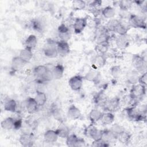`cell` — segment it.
Wrapping results in <instances>:
<instances>
[{"label":"cell","instance_id":"obj_1","mask_svg":"<svg viewBox=\"0 0 147 147\" xmlns=\"http://www.w3.org/2000/svg\"><path fill=\"white\" fill-rule=\"evenodd\" d=\"M33 74L37 80L39 82H44L51 80L52 78L51 71L44 65L36 66L33 70Z\"/></svg>","mask_w":147,"mask_h":147},{"label":"cell","instance_id":"obj_2","mask_svg":"<svg viewBox=\"0 0 147 147\" xmlns=\"http://www.w3.org/2000/svg\"><path fill=\"white\" fill-rule=\"evenodd\" d=\"M126 111L128 117L132 120L139 121L145 119L146 113L141 111L140 109H137L136 106L127 107L126 108Z\"/></svg>","mask_w":147,"mask_h":147},{"label":"cell","instance_id":"obj_3","mask_svg":"<svg viewBox=\"0 0 147 147\" xmlns=\"http://www.w3.org/2000/svg\"><path fill=\"white\" fill-rule=\"evenodd\" d=\"M84 134L93 140V141H96L102 138L103 130L98 129L94 123H91L84 130Z\"/></svg>","mask_w":147,"mask_h":147},{"label":"cell","instance_id":"obj_4","mask_svg":"<svg viewBox=\"0 0 147 147\" xmlns=\"http://www.w3.org/2000/svg\"><path fill=\"white\" fill-rule=\"evenodd\" d=\"M145 94L146 86L139 83H137L132 85L129 95L133 99L137 100L144 96Z\"/></svg>","mask_w":147,"mask_h":147},{"label":"cell","instance_id":"obj_5","mask_svg":"<svg viewBox=\"0 0 147 147\" xmlns=\"http://www.w3.org/2000/svg\"><path fill=\"white\" fill-rule=\"evenodd\" d=\"M131 64L135 70L138 72H144L146 67V60L139 55H133L131 59Z\"/></svg>","mask_w":147,"mask_h":147},{"label":"cell","instance_id":"obj_6","mask_svg":"<svg viewBox=\"0 0 147 147\" xmlns=\"http://www.w3.org/2000/svg\"><path fill=\"white\" fill-rule=\"evenodd\" d=\"M43 51L44 55L47 57L51 59L56 57L59 55L57 50L56 42H54L51 40L48 41L44 46Z\"/></svg>","mask_w":147,"mask_h":147},{"label":"cell","instance_id":"obj_7","mask_svg":"<svg viewBox=\"0 0 147 147\" xmlns=\"http://www.w3.org/2000/svg\"><path fill=\"white\" fill-rule=\"evenodd\" d=\"M129 24L134 28L145 29L146 24L142 17L136 14H130L129 17Z\"/></svg>","mask_w":147,"mask_h":147},{"label":"cell","instance_id":"obj_8","mask_svg":"<svg viewBox=\"0 0 147 147\" xmlns=\"http://www.w3.org/2000/svg\"><path fill=\"white\" fill-rule=\"evenodd\" d=\"M19 142L24 147H31L34 143V136L32 132L22 133L20 136Z\"/></svg>","mask_w":147,"mask_h":147},{"label":"cell","instance_id":"obj_9","mask_svg":"<svg viewBox=\"0 0 147 147\" xmlns=\"http://www.w3.org/2000/svg\"><path fill=\"white\" fill-rule=\"evenodd\" d=\"M66 144L69 147H79L85 145V141L83 139L78 137L76 134H69L66 138Z\"/></svg>","mask_w":147,"mask_h":147},{"label":"cell","instance_id":"obj_10","mask_svg":"<svg viewBox=\"0 0 147 147\" xmlns=\"http://www.w3.org/2000/svg\"><path fill=\"white\" fill-rule=\"evenodd\" d=\"M120 105V98H118V96H115L111 98L110 100H108L103 109L107 111L113 113L114 111H117L119 109Z\"/></svg>","mask_w":147,"mask_h":147},{"label":"cell","instance_id":"obj_11","mask_svg":"<svg viewBox=\"0 0 147 147\" xmlns=\"http://www.w3.org/2000/svg\"><path fill=\"white\" fill-rule=\"evenodd\" d=\"M88 24L87 17L76 18L73 24V29L75 34L81 33Z\"/></svg>","mask_w":147,"mask_h":147},{"label":"cell","instance_id":"obj_12","mask_svg":"<svg viewBox=\"0 0 147 147\" xmlns=\"http://www.w3.org/2000/svg\"><path fill=\"white\" fill-rule=\"evenodd\" d=\"M83 77L80 75L72 76L68 80V84L73 91H79L83 86Z\"/></svg>","mask_w":147,"mask_h":147},{"label":"cell","instance_id":"obj_13","mask_svg":"<svg viewBox=\"0 0 147 147\" xmlns=\"http://www.w3.org/2000/svg\"><path fill=\"white\" fill-rule=\"evenodd\" d=\"M56 47L58 55L61 57L67 56L70 52V47L68 41L60 40L56 42Z\"/></svg>","mask_w":147,"mask_h":147},{"label":"cell","instance_id":"obj_14","mask_svg":"<svg viewBox=\"0 0 147 147\" xmlns=\"http://www.w3.org/2000/svg\"><path fill=\"white\" fill-rule=\"evenodd\" d=\"M58 36L60 40L66 41L68 40L71 37V33L69 28L64 24H60L57 29Z\"/></svg>","mask_w":147,"mask_h":147},{"label":"cell","instance_id":"obj_15","mask_svg":"<svg viewBox=\"0 0 147 147\" xmlns=\"http://www.w3.org/2000/svg\"><path fill=\"white\" fill-rule=\"evenodd\" d=\"M25 106L27 112L29 114H33L35 113L39 107L36 101L35 100L34 98L32 97H28L26 99L25 102Z\"/></svg>","mask_w":147,"mask_h":147},{"label":"cell","instance_id":"obj_16","mask_svg":"<svg viewBox=\"0 0 147 147\" xmlns=\"http://www.w3.org/2000/svg\"><path fill=\"white\" fill-rule=\"evenodd\" d=\"M84 79L94 83H98L100 78V72L96 69H90L84 76Z\"/></svg>","mask_w":147,"mask_h":147},{"label":"cell","instance_id":"obj_17","mask_svg":"<svg viewBox=\"0 0 147 147\" xmlns=\"http://www.w3.org/2000/svg\"><path fill=\"white\" fill-rule=\"evenodd\" d=\"M105 55L98 54L92 60V67L94 69H98L104 67L106 63V57Z\"/></svg>","mask_w":147,"mask_h":147},{"label":"cell","instance_id":"obj_18","mask_svg":"<svg viewBox=\"0 0 147 147\" xmlns=\"http://www.w3.org/2000/svg\"><path fill=\"white\" fill-rule=\"evenodd\" d=\"M67 114L68 117L72 120L79 119L82 117V113L80 109L75 105H71L68 107Z\"/></svg>","mask_w":147,"mask_h":147},{"label":"cell","instance_id":"obj_19","mask_svg":"<svg viewBox=\"0 0 147 147\" xmlns=\"http://www.w3.org/2000/svg\"><path fill=\"white\" fill-rule=\"evenodd\" d=\"M129 40L127 34L118 35L115 38V43L117 47L120 49H125L129 45Z\"/></svg>","mask_w":147,"mask_h":147},{"label":"cell","instance_id":"obj_20","mask_svg":"<svg viewBox=\"0 0 147 147\" xmlns=\"http://www.w3.org/2000/svg\"><path fill=\"white\" fill-rule=\"evenodd\" d=\"M94 103L98 106L104 108L106 102L108 100L107 95L103 91H100L97 93L94 98Z\"/></svg>","mask_w":147,"mask_h":147},{"label":"cell","instance_id":"obj_21","mask_svg":"<svg viewBox=\"0 0 147 147\" xmlns=\"http://www.w3.org/2000/svg\"><path fill=\"white\" fill-rule=\"evenodd\" d=\"M64 72V67L62 64H57L55 65L51 70L53 79H60L63 76Z\"/></svg>","mask_w":147,"mask_h":147},{"label":"cell","instance_id":"obj_22","mask_svg":"<svg viewBox=\"0 0 147 147\" xmlns=\"http://www.w3.org/2000/svg\"><path fill=\"white\" fill-rule=\"evenodd\" d=\"M58 135L56 130H48L44 134V140L48 143L56 142L58 139Z\"/></svg>","mask_w":147,"mask_h":147},{"label":"cell","instance_id":"obj_23","mask_svg":"<svg viewBox=\"0 0 147 147\" xmlns=\"http://www.w3.org/2000/svg\"><path fill=\"white\" fill-rule=\"evenodd\" d=\"M103 113L98 109H92L88 114V118L91 123H95L100 121L102 116Z\"/></svg>","mask_w":147,"mask_h":147},{"label":"cell","instance_id":"obj_24","mask_svg":"<svg viewBox=\"0 0 147 147\" xmlns=\"http://www.w3.org/2000/svg\"><path fill=\"white\" fill-rule=\"evenodd\" d=\"M101 139L106 143L110 144V143H113L117 140V136H115L110 129H105L103 130V134Z\"/></svg>","mask_w":147,"mask_h":147},{"label":"cell","instance_id":"obj_25","mask_svg":"<svg viewBox=\"0 0 147 147\" xmlns=\"http://www.w3.org/2000/svg\"><path fill=\"white\" fill-rule=\"evenodd\" d=\"M37 44V38L34 34L29 35L25 41V45L26 48L30 50L34 49Z\"/></svg>","mask_w":147,"mask_h":147},{"label":"cell","instance_id":"obj_26","mask_svg":"<svg viewBox=\"0 0 147 147\" xmlns=\"http://www.w3.org/2000/svg\"><path fill=\"white\" fill-rule=\"evenodd\" d=\"M27 64L19 56L14 57L11 60V68L14 70H19Z\"/></svg>","mask_w":147,"mask_h":147},{"label":"cell","instance_id":"obj_27","mask_svg":"<svg viewBox=\"0 0 147 147\" xmlns=\"http://www.w3.org/2000/svg\"><path fill=\"white\" fill-rule=\"evenodd\" d=\"M115 116L111 112H106L103 113L102 116L100 119V121L104 125H109L113 123L114 121Z\"/></svg>","mask_w":147,"mask_h":147},{"label":"cell","instance_id":"obj_28","mask_svg":"<svg viewBox=\"0 0 147 147\" xmlns=\"http://www.w3.org/2000/svg\"><path fill=\"white\" fill-rule=\"evenodd\" d=\"M3 107L4 110L6 111L15 113L17 110V104L14 99H9L5 102Z\"/></svg>","mask_w":147,"mask_h":147},{"label":"cell","instance_id":"obj_29","mask_svg":"<svg viewBox=\"0 0 147 147\" xmlns=\"http://www.w3.org/2000/svg\"><path fill=\"white\" fill-rule=\"evenodd\" d=\"M101 14L105 18L111 19L115 16L116 12L114 7L111 6H107L101 10Z\"/></svg>","mask_w":147,"mask_h":147},{"label":"cell","instance_id":"obj_30","mask_svg":"<svg viewBox=\"0 0 147 147\" xmlns=\"http://www.w3.org/2000/svg\"><path fill=\"white\" fill-rule=\"evenodd\" d=\"M33 55V54L32 50H30L26 48H25L21 50L18 56L24 61H25L26 63H28L32 59Z\"/></svg>","mask_w":147,"mask_h":147},{"label":"cell","instance_id":"obj_31","mask_svg":"<svg viewBox=\"0 0 147 147\" xmlns=\"http://www.w3.org/2000/svg\"><path fill=\"white\" fill-rule=\"evenodd\" d=\"M138 73L139 72L136 70L129 72L126 75V79L127 82L132 85L138 83V78L140 76Z\"/></svg>","mask_w":147,"mask_h":147},{"label":"cell","instance_id":"obj_32","mask_svg":"<svg viewBox=\"0 0 147 147\" xmlns=\"http://www.w3.org/2000/svg\"><path fill=\"white\" fill-rule=\"evenodd\" d=\"M15 119L12 117H7L1 121V127L6 130H9L14 129Z\"/></svg>","mask_w":147,"mask_h":147},{"label":"cell","instance_id":"obj_33","mask_svg":"<svg viewBox=\"0 0 147 147\" xmlns=\"http://www.w3.org/2000/svg\"><path fill=\"white\" fill-rule=\"evenodd\" d=\"M34 99L36 101L38 106H44L47 100V97L46 94L42 91H37L36 95L34 96Z\"/></svg>","mask_w":147,"mask_h":147},{"label":"cell","instance_id":"obj_34","mask_svg":"<svg viewBox=\"0 0 147 147\" xmlns=\"http://www.w3.org/2000/svg\"><path fill=\"white\" fill-rule=\"evenodd\" d=\"M131 137V134L129 132L125 130L117 136V140L121 144H127L130 141Z\"/></svg>","mask_w":147,"mask_h":147},{"label":"cell","instance_id":"obj_35","mask_svg":"<svg viewBox=\"0 0 147 147\" xmlns=\"http://www.w3.org/2000/svg\"><path fill=\"white\" fill-rule=\"evenodd\" d=\"M109 48V42H102V43H98L96 44L95 45V50L96 52L99 53V54L105 55Z\"/></svg>","mask_w":147,"mask_h":147},{"label":"cell","instance_id":"obj_36","mask_svg":"<svg viewBox=\"0 0 147 147\" xmlns=\"http://www.w3.org/2000/svg\"><path fill=\"white\" fill-rule=\"evenodd\" d=\"M120 22L121 21L119 20L115 19V18L110 19L106 24V28H107L109 32H114L115 29L119 24Z\"/></svg>","mask_w":147,"mask_h":147},{"label":"cell","instance_id":"obj_37","mask_svg":"<svg viewBox=\"0 0 147 147\" xmlns=\"http://www.w3.org/2000/svg\"><path fill=\"white\" fill-rule=\"evenodd\" d=\"M56 131L58 137L61 138H66L70 134L69 129L65 126L59 127L56 130Z\"/></svg>","mask_w":147,"mask_h":147},{"label":"cell","instance_id":"obj_38","mask_svg":"<svg viewBox=\"0 0 147 147\" xmlns=\"http://www.w3.org/2000/svg\"><path fill=\"white\" fill-rule=\"evenodd\" d=\"M51 113L53 117L56 120L61 122L63 121V116L61 112V110L57 106H53L51 108Z\"/></svg>","mask_w":147,"mask_h":147},{"label":"cell","instance_id":"obj_39","mask_svg":"<svg viewBox=\"0 0 147 147\" xmlns=\"http://www.w3.org/2000/svg\"><path fill=\"white\" fill-rule=\"evenodd\" d=\"M86 1L82 0H75L72 1V7L75 10H84L86 7Z\"/></svg>","mask_w":147,"mask_h":147},{"label":"cell","instance_id":"obj_40","mask_svg":"<svg viewBox=\"0 0 147 147\" xmlns=\"http://www.w3.org/2000/svg\"><path fill=\"white\" fill-rule=\"evenodd\" d=\"M110 131L115 135L117 136H117L121 134L122 132H123V131H125V128L123 126H122V125L118 124V123H114L113 124L111 128L110 129Z\"/></svg>","mask_w":147,"mask_h":147},{"label":"cell","instance_id":"obj_41","mask_svg":"<svg viewBox=\"0 0 147 147\" xmlns=\"http://www.w3.org/2000/svg\"><path fill=\"white\" fill-rule=\"evenodd\" d=\"M128 30V28L121 22L116 27L114 32L118 34V35H125L127 34Z\"/></svg>","mask_w":147,"mask_h":147},{"label":"cell","instance_id":"obj_42","mask_svg":"<svg viewBox=\"0 0 147 147\" xmlns=\"http://www.w3.org/2000/svg\"><path fill=\"white\" fill-rule=\"evenodd\" d=\"M133 3V1L129 0H123L119 2L118 5L121 10L127 11L131 8Z\"/></svg>","mask_w":147,"mask_h":147},{"label":"cell","instance_id":"obj_43","mask_svg":"<svg viewBox=\"0 0 147 147\" xmlns=\"http://www.w3.org/2000/svg\"><path fill=\"white\" fill-rule=\"evenodd\" d=\"M111 75L114 78H118L122 74V69L119 65H114L110 69Z\"/></svg>","mask_w":147,"mask_h":147},{"label":"cell","instance_id":"obj_44","mask_svg":"<svg viewBox=\"0 0 147 147\" xmlns=\"http://www.w3.org/2000/svg\"><path fill=\"white\" fill-rule=\"evenodd\" d=\"M109 145H110V144L106 143L102 139L96 140V141H94L92 144V146H98V147H106V146H109Z\"/></svg>","mask_w":147,"mask_h":147},{"label":"cell","instance_id":"obj_45","mask_svg":"<svg viewBox=\"0 0 147 147\" xmlns=\"http://www.w3.org/2000/svg\"><path fill=\"white\" fill-rule=\"evenodd\" d=\"M146 82H147V74L146 72H142L141 75H140L138 83L146 86Z\"/></svg>","mask_w":147,"mask_h":147},{"label":"cell","instance_id":"obj_46","mask_svg":"<svg viewBox=\"0 0 147 147\" xmlns=\"http://www.w3.org/2000/svg\"><path fill=\"white\" fill-rule=\"evenodd\" d=\"M102 3V2L101 1H91L89 3V6L92 8V9H98L99 7H100L101 6Z\"/></svg>","mask_w":147,"mask_h":147},{"label":"cell","instance_id":"obj_47","mask_svg":"<svg viewBox=\"0 0 147 147\" xmlns=\"http://www.w3.org/2000/svg\"><path fill=\"white\" fill-rule=\"evenodd\" d=\"M22 127V121L21 119H17V120L15 119L14 129L18 130L21 129Z\"/></svg>","mask_w":147,"mask_h":147}]
</instances>
